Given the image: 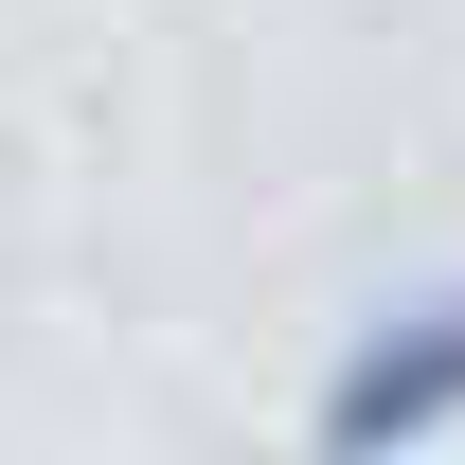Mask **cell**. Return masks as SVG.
Segmentation results:
<instances>
[{"mask_svg": "<svg viewBox=\"0 0 465 465\" xmlns=\"http://www.w3.org/2000/svg\"><path fill=\"white\" fill-rule=\"evenodd\" d=\"M465 411V304H411L376 341L341 358V394H322V465H394L411 430H448Z\"/></svg>", "mask_w": 465, "mask_h": 465, "instance_id": "obj_1", "label": "cell"}]
</instances>
